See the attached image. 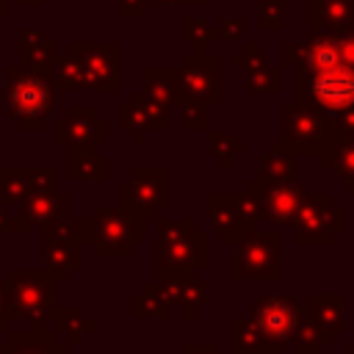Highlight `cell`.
<instances>
[{
	"label": "cell",
	"mask_w": 354,
	"mask_h": 354,
	"mask_svg": "<svg viewBox=\"0 0 354 354\" xmlns=\"http://www.w3.org/2000/svg\"><path fill=\"white\" fill-rule=\"evenodd\" d=\"M315 61L324 64V69L313 75L310 97L326 111H343L354 105V72L348 66H337L329 50H324V58L315 55Z\"/></svg>",
	"instance_id": "cell-1"
},
{
	"label": "cell",
	"mask_w": 354,
	"mask_h": 354,
	"mask_svg": "<svg viewBox=\"0 0 354 354\" xmlns=\"http://www.w3.org/2000/svg\"><path fill=\"white\" fill-rule=\"evenodd\" d=\"M260 313H266V318H271V321H263V326H268L271 332H282L285 326H290V321H285V313L274 304H263Z\"/></svg>",
	"instance_id": "cell-3"
},
{
	"label": "cell",
	"mask_w": 354,
	"mask_h": 354,
	"mask_svg": "<svg viewBox=\"0 0 354 354\" xmlns=\"http://www.w3.org/2000/svg\"><path fill=\"white\" fill-rule=\"evenodd\" d=\"M11 105L14 111L22 116H33V113H41L47 105H50V91L33 80V77H19L11 83Z\"/></svg>",
	"instance_id": "cell-2"
}]
</instances>
